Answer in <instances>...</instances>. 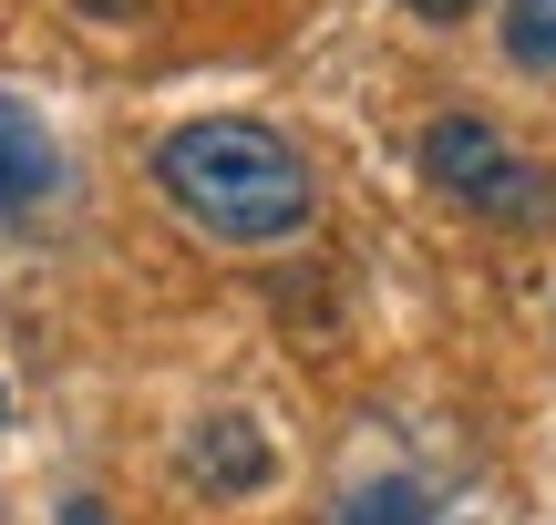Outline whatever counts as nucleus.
Wrapping results in <instances>:
<instances>
[{"label":"nucleus","mask_w":556,"mask_h":525,"mask_svg":"<svg viewBox=\"0 0 556 525\" xmlns=\"http://www.w3.org/2000/svg\"><path fill=\"white\" fill-rule=\"evenodd\" d=\"M155 196L217 247H278V238H299L319 217L309 155L289 135H268V124H248V114L176 124L155 144Z\"/></svg>","instance_id":"obj_1"},{"label":"nucleus","mask_w":556,"mask_h":525,"mask_svg":"<svg viewBox=\"0 0 556 525\" xmlns=\"http://www.w3.org/2000/svg\"><path fill=\"white\" fill-rule=\"evenodd\" d=\"M73 11H83V21H114V31H124V21H144V0H73Z\"/></svg>","instance_id":"obj_8"},{"label":"nucleus","mask_w":556,"mask_h":525,"mask_svg":"<svg viewBox=\"0 0 556 525\" xmlns=\"http://www.w3.org/2000/svg\"><path fill=\"white\" fill-rule=\"evenodd\" d=\"M52 185H62V155H52V135H41V114L0 93V206L21 217V206H41Z\"/></svg>","instance_id":"obj_4"},{"label":"nucleus","mask_w":556,"mask_h":525,"mask_svg":"<svg viewBox=\"0 0 556 525\" xmlns=\"http://www.w3.org/2000/svg\"><path fill=\"white\" fill-rule=\"evenodd\" d=\"M330 525H433V495L413 474H371V485H351L330 505Z\"/></svg>","instance_id":"obj_6"},{"label":"nucleus","mask_w":556,"mask_h":525,"mask_svg":"<svg viewBox=\"0 0 556 525\" xmlns=\"http://www.w3.org/2000/svg\"><path fill=\"white\" fill-rule=\"evenodd\" d=\"M176 474H186L197 495H258L268 474H278V444L248 423V412H206V423H186Z\"/></svg>","instance_id":"obj_2"},{"label":"nucleus","mask_w":556,"mask_h":525,"mask_svg":"<svg viewBox=\"0 0 556 525\" xmlns=\"http://www.w3.org/2000/svg\"><path fill=\"white\" fill-rule=\"evenodd\" d=\"M62 525H114V505L103 495H62Z\"/></svg>","instance_id":"obj_9"},{"label":"nucleus","mask_w":556,"mask_h":525,"mask_svg":"<svg viewBox=\"0 0 556 525\" xmlns=\"http://www.w3.org/2000/svg\"><path fill=\"white\" fill-rule=\"evenodd\" d=\"M505 62L516 73H536V82H556V0H505Z\"/></svg>","instance_id":"obj_7"},{"label":"nucleus","mask_w":556,"mask_h":525,"mask_svg":"<svg viewBox=\"0 0 556 525\" xmlns=\"http://www.w3.org/2000/svg\"><path fill=\"white\" fill-rule=\"evenodd\" d=\"M413 11H433V21H464V11H475V0H413Z\"/></svg>","instance_id":"obj_10"},{"label":"nucleus","mask_w":556,"mask_h":525,"mask_svg":"<svg viewBox=\"0 0 556 525\" xmlns=\"http://www.w3.org/2000/svg\"><path fill=\"white\" fill-rule=\"evenodd\" d=\"M495 165H505V135H495L484 114H443V124H422V176H433L443 196H464V206H475Z\"/></svg>","instance_id":"obj_3"},{"label":"nucleus","mask_w":556,"mask_h":525,"mask_svg":"<svg viewBox=\"0 0 556 525\" xmlns=\"http://www.w3.org/2000/svg\"><path fill=\"white\" fill-rule=\"evenodd\" d=\"M475 217L516 227V238H536V227H556V165H536V155H505L495 176H484Z\"/></svg>","instance_id":"obj_5"}]
</instances>
